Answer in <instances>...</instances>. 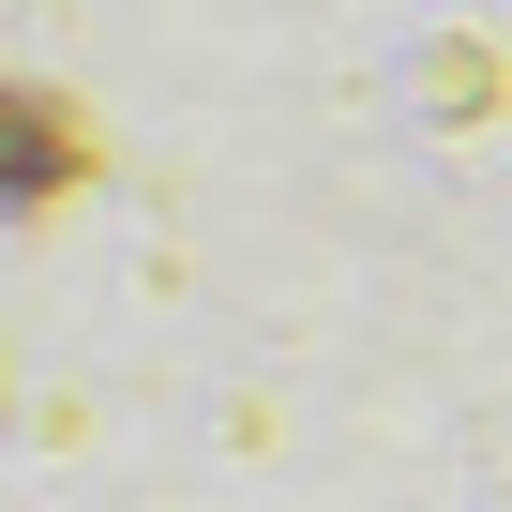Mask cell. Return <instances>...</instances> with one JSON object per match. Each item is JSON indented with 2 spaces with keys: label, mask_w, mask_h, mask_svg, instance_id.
I'll return each instance as SVG.
<instances>
[{
  "label": "cell",
  "mask_w": 512,
  "mask_h": 512,
  "mask_svg": "<svg viewBox=\"0 0 512 512\" xmlns=\"http://www.w3.org/2000/svg\"><path fill=\"white\" fill-rule=\"evenodd\" d=\"M0 166H61V121H31V106H0Z\"/></svg>",
  "instance_id": "1"
}]
</instances>
